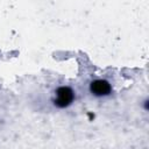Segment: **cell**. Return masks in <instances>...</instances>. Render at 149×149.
I'll list each match as a JSON object with an SVG mask.
<instances>
[{"mask_svg":"<svg viewBox=\"0 0 149 149\" xmlns=\"http://www.w3.org/2000/svg\"><path fill=\"white\" fill-rule=\"evenodd\" d=\"M76 94L70 86H59L55 90V97L52 99V105L56 108L64 109L70 107L74 101Z\"/></svg>","mask_w":149,"mask_h":149,"instance_id":"6da1fadb","label":"cell"},{"mask_svg":"<svg viewBox=\"0 0 149 149\" xmlns=\"http://www.w3.org/2000/svg\"><path fill=\"white\" fill-rule=\"evenodd\" d=\"M90 92L98 98L107 97L112 93V85L106 79H94L90 83Z\"/></svg>","mask_w":149,"mask_h":149,"instance_id":"7a4b0ae2","label":"cell"}]
</instances>
